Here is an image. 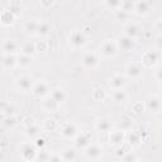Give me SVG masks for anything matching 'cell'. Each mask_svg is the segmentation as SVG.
<instances>
[{
    "mask_svg": "<svg viewBox=\"0 0 162 162\" xmlns=\"http://www.w3.org/2000/svg\"><path fill=\"white\" fill-rule=\"evenodd\" d=\"M23 52L25 53V55H31V53H33L34 52V46L33 44H31V43H27L25 46L23 47Z\"/></svg>",
    "mask_w": 162,
    "mask_h": 162,
    "instance_id": "8",
    "label": "cell"
},
{
    "mask_svg": "<svg viewBox=\"0 0 162 162\" xmlns=\"http://www.w3.org/2000/svg\"><path fill=\"white\" fill-rule=\"evenodd\" d=\"M52 162H60L58 157H53V158H52Z\"/></svg>",
    "mask_w": 162,
    "mask_h": 162,
    "instance_id": "22",
    "label": "cell"
},
{
    "mask_svg": "<svg viewBox=\"0 0 162 162\" xmlns=\"http://www.w3.org/2000/svg\"><path fill=\"white\" fill-rule=\"evenodd\" d=\"M82 42H84V37H82L80 33H75L74 36H72V43H75V44H82Z\"/></svg>",
    "mask_w": 162,
    "mask_h": 162,
    "instance_id": "6",
    "label": "cell"
},
{
    "mask_svg": "<svg viewBox=\"0 0 162 162\" xmlns=\"http://www.w3.org/2000/svg\"><path fill=\"white\" fill-rule=\"evenodd\" d=\"M14 62H15V58L13 56L6 55L4 57V66H5V67H10V66L14 65Z\"/></svg>",
    "mask_w": 162,
    "mask_h": 162,
    "instance_id": "3",
    "label": "cell"
},
{
    "mask_svg": "<svg viewBox=\"0 0 162 162\" xmlns=\"http://www.w3.org/2000/svg\"><path fill=\"white\" fill-rule=\"evenodd\" d=\"M65 156H66V158H67V160H72V158H74V151L67 150V151L65 152Z\"/></svg>",
    "mask_w": 162,
    "mask_h": 162,
    "instance_id": "17",
    "label": "cell"
},
{
    "mask_svg": "<svg viewBox=\"0 0 162 162\" xmlns=\"http://www.w3.org/2000/svg\"><path fill=\"white\" fill-rule=\"evenodd\" d=\"M19 63H20V65H28V63H29V57L27 55L20 56L19 57Z\"/></svg>",
    "mask_w": 162,
    "mask_h": 162,
    "instance_id": "12",
    "label": "cell"
},
{
    "mask_svg": "<svg viewBox=\"0 0 162 162\" xmlns=\"http://www.w3.org/2000/svg\"><path fill=\"white\" fill-rule=\"evenodd\" d=\"M75 133V128L71 125H68L67 128H65V131H63V134L66 136V137H71V136H74Z\"/></svg>",
    "mask_w": 162,
    "mask_h": 162,
    "instance_id": "10",
    "label": "cell"
},
{
    "mask_svg": "<svg viewBox=\"0 0 162 162\" xmlns=\"http://www.w3.org/2000/svg\"><path fill=\"white\" fill-rule=\"evenodd\" d=\"M15 48H17V46H15V43L13 42V41H10V39L5 41V43H4V51H5L6 53H9V55H10V52H14Z\"/></svg>",
    "mask_w": 162,
    "mask_h": 162,
    "instance_id": "2",
    "label": "cell"
},
{
    "mask_svg": "<svg viewBox=\"0 0 162 162\" xmlns=\"http://www.w3.org/2000/svg\"><path fill=\"white\" fill-rule=\"evenodd\" d=\"M115 98H117V100H123L124 99V94L122 93V91H118V93H117V95H115Z\"/></svg>",
    "mask_w": 162,
    "mask_h": 162,
    "instance_id": "19",
    "label": "cell"
},
{
    "mask_svg": "<svg viewBox=\"0 0 162 162\" xmlns=\"http://www.w3.org/2000/svg\"><path fill=\"white\" fill-rule=\"evenodd\" d=\"M34 91H36V94L43 95L44 93H46V85L44 84H38L36 86V89H34Z\"/></svg>",
    "mask_w": 162,
    "mask_h": 162,
    "instance_id": "9",
    "label": "cell"
},
{
    "mask_svg": "<svg viewBox=\"0 0 162 162\" xmlns=\"http://www.w3.org/2000/svg\"><path fill=\"white\" fill-rule=\"evenodd\" d=\"M17 84H18V86L20 89H23V90H28V89L31 87V79H28V77H19Z\"/></svg>",
    "mask_w": 162,
    "mask_h": 162,
    "instance_id": "1",
    "label": "cell"
},
{
    "mask_svg": "<svg viewBox=\"0 0 162 162\" xmlns=\"http://www.w3.org/2000/svg\"><path fill=\"white\" fill-rule=\"evenodd\" d=\"M114 81H115V82H114V85H117V86H120V85H122V79H120V77H115V79H114Z\"/></svg>",
    "mask_w": 162,
    "mask_h": 162,
    "instance_id": "20",
    "label": "cell"
},
{
    "mask_svg": "<svg viewBox=\"0 0 162 162\" xmlns=\"http://www.w3.org/2000/svg\"><path fill=\"white\" fill-rule=\"evenodd\" d=\"M158 77L162 79V70H160V71H158Z\"/></svg>",
    "mask_w": 162,
    "mask_h": 162,
    "instance_id": "23",
    "label": "cell"
},
{
    "mask_svg": "<svg viewBox=\"0 0 162 162\" xmlns=\"http://www.w3.org/2000/svg\"><path fill=\"white\" fill-rule=\"evenodd\" d=\"M158 105V101L156 100V99H152L151 101H150V106L151 108H153V109H156V106Z\"/></svg>",
    "mask_w": 162,
    "mask_h": 162,
    "instance_id": "18",
    "label": "cell"
},
{
    "mask_svg": "<svg viewBox=\"0 0 162 162\" xmlns=\"http://www.w3.org/2000/svg\"><path fill=\"white\" fill-rule=\"evenodd\" d=\"M33 155H34V150H33V148H31L29 146H25L24 150H23V156L27 157V158H29V156L32 157Z\"/></svg>",
    "mask_w": 162,
    "mask_h": 162,
    "instance_id": "7",
    "label": "cell"
},
{
    "mask_svg": "<svg viewBox=\"0 0 162 162\" xmlns=\"http://www.w3.org/2000/svg\"><path fill=\"white\" fill-rule=\"evenodd\" d=\"M112 139H113L114 143H119V142H122L123 137H122V134H113V137L110 138V141H112Z\"/></svg>",
    "mask_w": 162,
    "mask_h": 162,
    "instance_id": "14",
    "label": "cell"
},
{
    "mask_svg": "<svg viewBox=\"0 0 162 162\" xmlns=\"http://www.w3.org/2000/svg\"><path fill=\"white\" fill-rule=\"evenodd\" d=\"M104 53H106V55H110V53H114V47L112 44L108 43L105 47H104Z\"/></svg>",
    "mask_w": 162,
    "mask_h": 162,
    "instance_id": "13",
    "label": "cell"
},
{
    "mask_svg": "<svg viewBox=\"0 0 162 162\" xmlns=\"http://www.w3.org/2000/svg\"><path fill=\"white\" fill-rule=\"evenodd\" d=\"M38 29H39V32H42V33H46V32H47V27H46V25H43V27H41V25H39V28H38Z\"/></svg>",
    "mask_w": 162,
    "mask_h": 162,
    "instance_id": "21",
    "label": "cell"
},
{
    "mask_svg": "<svg viewBox=\"0 0 162 162\" xmlns=\"http://www.w3.org/2000/svg\"><path fill=\"white\" fill-rule=\"evenodd\" d=\"M139 74H141V70H139V67H137V66H129L128 67V75L138 76Z\"/></svg>",
    "mask_w": 162,
    "mask_h": 162,
    "instance_id": "5",
    "label": "cell"
},
{
    "mask_svg": "<svg viewBox=\"0 0 162 162\" xmlns=\"http://www.w3.org/2000/svg\"><path fill=\"white\" fill-rule=\"evenodd\" d=\"M99 148H96V147H90L87 150V155L89 156H91V157H95V156H98L99 155Z\"/></svg>",
    "mask_w": 162,
    "mask_h": 162,
    "instance_id": "11",
    "label": "cell"
},
{
    "mask_svg": "<svg viewBox=\"0 0 162 162\" xmlns=\"http://www.w3.org/2000/svg\"><path fill=\"white\" fill-rule=\"evenodd\" d=\"M65 99V95L61 90H55V93H53V100L56 101V103H58V101H62Z\"/></svg>",
    "mask_w": 162,
    "mask_h": 162,
    "instance_id": "4",
    "label": "cell"
},
{
    "mask_svg": "<svg viewBox=\"0 0 162 162\" xmlns=\"http://www.w3.org/2000/svg\"><path fill=\"white\" fill-rule=\"evenodd\" d=\"M99 128L101 129V131H106V129L109 128V125H108V123L105 122V120H100V123H99Z\"/></svg>",
    "mask_w": 162,
    "mask_h": 162,
    "instance_id": "16",
    "label": "cell"
},
{
    "mask_svg": "<svg viewBox=\"0 0 162 162\" xmlns=\"http://www.w3.org/2000/svg\"><path fill=\"white\" fill-rule=\"evenodd\" d=\"M94 62H95V58L91 55L85 57V63H86V65H94Z\"/></svg>",
    "mask_w": 162,
    "mask_h": 162,
    "instance_id": "15",
    "label": "cell"
}]
</instances>
